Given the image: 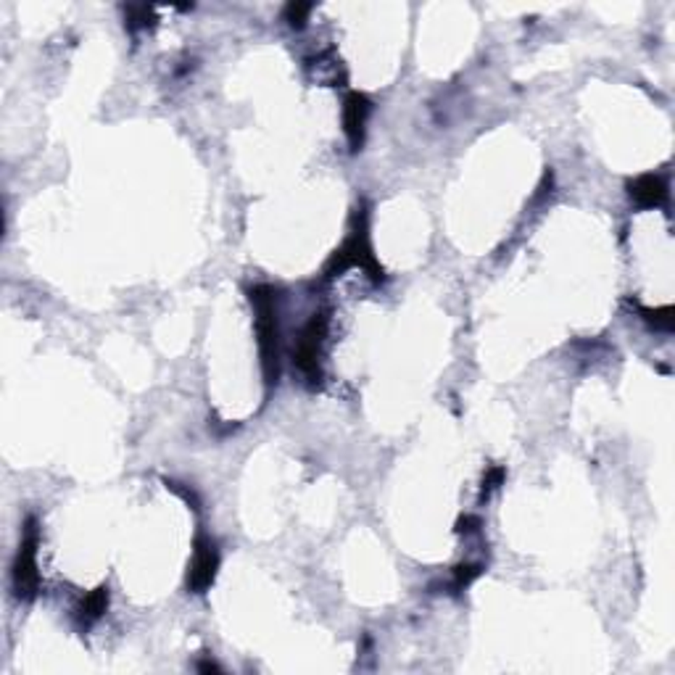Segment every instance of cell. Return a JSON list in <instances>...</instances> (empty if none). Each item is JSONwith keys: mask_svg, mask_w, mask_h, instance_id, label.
<instances>
[{"mask_svg": "<svg viewBox=\"0 0 675 675\" xmlns=\"http://www.w3.org/2000/svg\"><path fill=\"white\" fill-rule=\"evenodd\" d=\"M256 333H259V354L267 386H278L280 378V328H278V290L272 285H256L248 290Z\"/></svg>", "mask_w": 675, "mask_h": 675, "instance_id": "cell-1", "label": "cell"}, {"mask_svg": "<svg viewBox=\"0 0 675 675\" xmlns=\"http://www.w3.org/2000/svg\"><path fill=\"white\" fill-rule=\"evenodd\" d=\"M351 267H359L364 270L372 282H383V267L378 264L375 254H372V246H370V235H367V217L364 212L354 214V229L348 235V240L338 248L336 254L330 256V262L325 264V280H333L338 275H343L346 270Z\"/></svg>", "mask_w": 675, "mask_h": 675, "instance_id": "cell-2", "label": "cell"}, {"mask_svg": "<svg viewBox=\"0 0 675 675\" xmlns=\"http://www.w3.org/2000/svg\"><path fill=\"white\" fill-rule=\"evenodd\" d=\"M38 544H40V530H38V520L29 517L24 525V536L13 560V572H11V583H13V594L16 599L32 602L40 591V572H38Z\"/></svg>", "mask_w": 675, "mask_h": 675, "instance_id": "cell-3", "label": "cell"}, {"mask_svg": "<svg viewBox=\"0 0 675 675\" xmlns=\"http://www.w3.org/2000/svg\"><path fill=\"white\" fill-rule=\"evenodd\" d=\"M328 314L325 312H317L312 314V320L304 325L301 336L296 340V348H293V364L296 370L309 380V383H317L322 378V370H320V354H322V343L328 338Z\"/></svg>", "mask_w": 675, "mask_h": 675, "instance_id": "cell-4", "label": "cell"}, {"mask_svg": "<svg viewBox=\"0 0 675 675\" xmlns=\"http://www.w3.org/2000/svg\"><path fill=\"white\" fill-rule=\"evenodd\" d=\"M220 570V549L209 536H196L193 541V560L188 567V588L193 594H204L212 588Z\"/></svg>", "mask_w": 675, "mask_h": 675, "instance_id": "cell-5", "label": "cell"}, {"mask_svg": "<svg viewBox=\"0 0 675 675\" xmlns=\"http://www.w3.org/2000/svg\"><path fill=\"white\" fill-rule=\"evenodd\" d=\"M370 113H372V104H370V98L364 93H348L346 96V101H343V129H346L351 151L362 148Z\"/></svg>", "mask_w": 675, "mask_h": 675, "instance_id": "cell-6", "label": "cell"}, {"mask_svg": "<svg viewBox=\"0 0 675 675\" xmlns=\"http://www.w3.org/2000/svg\"><path fill=\"white\" fill-rule=\"evenodd\" d=\"M628 196L641 209H654L668 201V182L660 174H641L628 182Z\"/></svg>", "mask_w": 675, "mask_h": 675, "instance_id": "cell-7", "label": "cell"}, {"mask_svg": "<svg viewBox=\"0 0 675 675\" xmlns=\"http://www.w3.org/2000/svg\"><path fill=\"white\" fill-rule=\"evenodd\" d=\"M106 610H109V588H106V586H98L96 591H90V594L79 602V607H77V620H79L82 628H90L96 620L104 618Z\"/></svg>", "mask_w": 675, "mask_h": 675, "instance_id": "cell-8", "label": "cell"}, {"mask_svg": "<svg viewBox=\"0 0 675 675\" xmlns=\"http://www.w3.org/2000/svg\"><path fill=\"white\" fill-rule=\"evenodd\" d=\"M480 575H483V567H480V564H459V567H454V588H456V591H464V588L472 586Z\"/></svg>", "mask_w": 675, "mask_h": 675, "instance_id": "cell-9", "label": "cell"}, {"mask_svg": "<svg viewBox=\"0 0 675 675\" xmlns=\"http://www.w3.org/2000/svg\"><path fill=\"white\" fill-rule=\"evenodd\" d=\"M638 314H641L649 325H654V328H660V330H671V328H673V309H671V306L657 309V312L638 306Z\"/></svg>", "mask_w": 675, "mask_h": 675, "instance_id": "cell-10", "label": "cell"}, {"mask_svg": "<svg viewBox=\"0 0 675 675\" xmlns=\"http://www.w3.org/2000/svg\"><path fill=\"white\" fill-rule=\"evenodd\" d=\"M312 8H314V5H309V3H290V5H285V21H288L293 29H301V27L309 21Z\"/></svg>", "mask_w": 675, "mask_h": 675, "instance_id": "cell-11", "label": "cell"}, {"mask_svg": "<svg viewBox=\"0 0 675 675\" xmlns=\"http://www.w3.org/2000/svg\"><path fill=\"white\" fill-rule=\"evenodd\" d=\"M502 480H504V467H491L488 475L483 478V496H488L494 488H499Z\"/></svg>", "mask_w": 675, "mask_h": 675, "instance_id": "cell-12", "label": "cell"}, {"mask_svg": "<svg viewBox=\"0 0 675 675\" xmlns=\"http://www.w3.org/2000/svg\"><path fill=\"white\" fill-rule=\"evenodd\" d=\"M129 27L135 29V27H148L154 19H151V8L148 5H140V8H129Z\"/></svg>", "mask_w": 675, "mask_h": 675, "instance_id": "cell-13", "label": "cell"}, {"mask_svg": "<svg viewBox=\"0 0 675 675\" xmlns=\"http://www.w3.org/2000/svg\"><path fill=\"white\" fill-rule=\"evenodd\" d=\"M478 528H480V520H478V517H470V514L462 517V520L456 522V533H464V536H467V533H475Z\"/></svg>", "mask_w": 675, "mask_h": 675, "instance_id": "cell-14", "label": "cell"}]
</instances>
